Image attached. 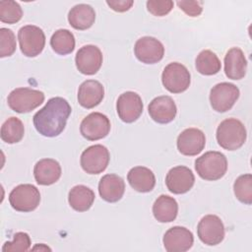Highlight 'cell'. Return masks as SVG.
Returning a JSON list of instances; mask_svg holds the SVG:
<instances>
[{
    "label": "cell",
    "mask_w": 252,
    "mask_h": 252,
    "mask_svg": "<svg viewBox=\"0 0 252 252\" xmlns=\"http://www.w3.org/2000/svg\"><path fill=\"white\" fill-rule=\"evenodd\" d=\"M71 110V106L65 98L52 97L33 115L34 128L44 137H56L65 129Z\"/></svg>",
    "instance_id": "cell-1"
},
{
    "label": "cell",
    "mask_w": 252,
    "mask_h": 252,
    "mask_svg": "<svg viewBox=\"0 0 252 252\" xmlns=\"http://www.w3.org/2000/svg\"><path fill=\"white\" fill-rule=\"evenodd\" d=\"M218 144L224 150L236 151L241 148L247 137L244 124L236 118H227L220 123L216 133Z\"/></svg>",
    "instance_id": "cell-2"
},
{
    "label": "cell",
    "mask_w": 252,
    "mask_h": 252,
    "mask_svg": "<svg viewBox=\"0 0 252 252\" xmlns=\"http://www.w3.org/2000/svg\"><path fill=\"white\" fill-rule=\"evenodd\" d=\"M195 169L204 180H219L227 170L226 157L220 152H207L195 160Z\"/></svg>",
    "instance_id": "cell-3"
},
{
    "label": "cell",
    "mask_w": 252,
    "mask_h": 252,
    "mask_svg": "<svg viewBox=\"0 0 252 252\" xmlns=\"http://www.w3.org/2000/svg\"><path fill=\"white\" fill-rule=\"evenodd\" d=\"M44 101V94L30 88H17L7 98L9 107L18 113H28L35 109Z\"/></svg>",
    "instance_id": "cell-4"
},
{
    "label": "cell",
    "mask_w": 252,
    "mask_h": 252,
    "mask_svg": "<svg viewBox=\"0 0 252 252\" xmlns=\"http://www.w3.org/2000/svg\"><path fill=\"white\" fill-rule=\"evenodd\" d=\"M161 82L169 93L180 94L189 88L191 76L184 65L178 62H171L163 69Z\"/></svg>",
    "instance_id": "cell-5"
},
{
    "label": "cell",
    "mask_w": 252,
    "mask_h": 252,
    "mask_svg": "<svg viewBox=\"0 0 252 252\" xmlns=\"http://www.w3.org/2000/svg\"><path fill=\"white\" fill-rule=\"evenodd\" d=\"M9 202L18 212H32L39 205L40 193L32 184H20L10 192Z\"/></svg>",
    "instance_id": "cell-6"
},
{
    "label": "cell",
    "mask_w": 252,
    "mask_h": 252,
    "mask_svg": "<svg viewBox=\"0 0 252 252\" xmlns=\"http://www.w3.org/2000/svg\"><path fill=\"white\" fill-rule=\"evenodd\" d=\"M18 39L21 51L27 57L39 55L45 45V34L43 31L33 25L22 27L18 32Z\"/></svg>",
    "instance_id": "cell-7"
},
{
    "label": "cell",
    "mask_w": 252,
    "mask_h": 252,
    "mask_svg": "<svg viewBox=\"0 0 252 252\" xmlns=\"http://www.w3.org/2000/svg\"><path fill=\"white\" fill-rule=\"evenodd\" d=\"M110 155L106 147L93 145L88 147L81 155V166L89 174H99L104 171L109 163Z\"/></svg>",
    "instance_id": "cell-8"
},
{
    "label": "cell",
    "mask_w": 252,
    "mask_h": 252,
    "mask_svg": "<svg viewBox=\"0 0 252 252\" xmlns=\"http://www.w3.org/2000/svg\"><path fill=\"white\" fill-rule=\"evenodd\" d=\"M239 94V89L234 84L222 82L212 88L210 102L217 112H226L232 108Z\"/></svg>",
    "instance_id": "cell-9"
},
{
    "label": "cell",
    "mask_w": 252,
    "mask_h": 252,
    "mask_svg": "<svg viewBox=\"0 0 252 252\" xmlns=\"http://www.w3.org/2000/svg\"><path fill=\"white\" fill-rule=\"evenodd\" d=\"M199 239L206 245L220 244L224 238V225L216 215H207L201 219L197 226Z\"/></svg>",
    "instance_id": "cell-10"
},
{
    "label": "cell",
    "mask_w": 252,
    "mask_h": 252,
    "mask_svg": "<svg viewBox=\"0 0 252 252\" xmlns=\"http://www.w3.org/2000/svg\"><path fill=\"white\" fill-rule=\"evenodd\" d=\"M110 121L108 117L100 112H92L81 122L80 132L89 141L100 140L108 135Z\"/></svg>",
    "instance_id": "cell-11"
},
{
    "label": "cell",
    "mask_w": 252,
    "mask_h": 252,
    "mask_svg": "<svg viewBox=\"0 0 252 252\" xmlns=\"http://www.w3.org/2000/svg\"><path fill=\"white\" fill-rule=\"evenodd\" d=\"M134 53L136 58L142 63L155 64L163 58L164 47L156 37L143 36L136 41Z\"/></svg>",
    "instance_id": "cell-12"
},
{
    "label": "cell",
    "mask_w": 252,
    "mask_h": 252,
    "mask_svg": "<svg viewBox=\"0 0 252 252\" xmlns=\"http://www.w3.org/2000/svg\"><path fill=\"white\" fill-rule=\"evenodd\" d=\"M144 104L141 96L134 92L121 94L116 102V110L119 118L125 123L136 121L142 114Z\"/></svg>",
    "instance_id": "cell-13"
},
{
    "label": "cell",
    "mask_w": 252,
    "mask_h": 252,
    "mask_svg": "<svg viewBox=\"0 0 252 252\" xmlns=\"http://www.w3.org/2000/svg\"><path fill=\"white\" fill-rule=\"evenodd\" d=\"M75 63L80 73L84 75H94L101 67L102 53L95 45H85L78 50Z\"/></svg>",
    "instance_id": "cell-14"
},
{
    "label": "cell",
    "mask_w": 252,
    "mask_h": 252,
    "mask_svg": "<svg viewBox=\"0 0 252 252\" xmlns=\"http://www.w3.org/2000/svg\"><path fill=\"white\" fill-rule=\"evenodd\" d=\"M176 145L180 154L188 157L197 156L205 148L206 137L198 128H187L178 135Z\"/></svg>",
    "instance_id": "cell-15"
},
{
    "label": "cell",
    "mask_w": 252,
    "mask_h": 252,
    "mask_svg": "<svg viewBox=\"0 0 252 252\" xmlns=\"http://www.w3.org/2000/svg\"><path fill=\"white\" fill-rule=\"evenodd\" d=\"M195 183V176L190 168L184 165L172 167L165 176V185L173 194L187 193Z\"/></svg>",
    "instance_id": "cell-16"
},
{
    "label": "cell",
    "mask_w": 252,
    "mask_h": 252,
    "mask_svg": "<svg viewBox=\"0 0 252 252\" xmlns=\"http://www.w3.org/2000/svg\"><path fill=\"white\" fill-rule=\"evenodd\" d=\"M163 246L167 252H185L194 242L193 233L184 226H173L163 235Z\"/></svg>",
    "instance_id": "cell-17"
},
{
    "label": "cell",
    "mask_w": 252,
    "mask_h": 252,
    "mask_svg": "<svg viewBox=\"0 0 252 252\" xmlns=\"http://www.w3.org/2000/svg\"><path fill=\"white\" fill-rule=\"evenodd\" d=\"M151 118L159 124L171 122L177 113V107L174 100L168 95L155 97L148 106Z\"/></svg>",
    "instance_id": "cell-18"
},
{
    "label": "cell",
    "mask_w": 252,
    "mask_h": 252,
    "mask_svg": "<svg viewBox=\"0 0 252 252\" xmlns=\"http://www.w3.org/2000/svg\"><path fill=\"white\" fill-rule=\"evenodd\" d=\"M103 96L104 88L98 81L87 80L79 87L78 101L84 108H94L102 101Z\"/></svg>",
    "instance_id": "cell-19"
},
{
    "label": "cell",
    "mask_w": 252,
    "mask_h": 252,
    "mask_svg": "<svg viewBox=\"0 0 252 252\" xmlns=\"http://www.w3.org/2000/svg\"><path fill=\"white\" fill-rule=\"evenodd\" d=\"M124 180L117 174H105L98 183V193L104 201L108 203L118 202L124 195Z\"/></svg>",
    "instance_id": "cell-20"
},
{
    "label": "cell",
    "mask_w": 252,
    "mask_h": 252,
    "mask_svg": "<svg viewBox=\"0 0 252 252\" xmlns=\"http://www.w3.org/2000/svg\"><path fill=\"white\" fill-rule=\"evenodd\" d=\"M61 172L59 162L53 158H42L33 167V175L36 183L44 186L54 184L58 181Z\"/></svg>",
    "instance_id": "cell-21"
},
{
    "label": "cell",
    "mask_w": 252,
    "mask_h": 252,
    "mask_svg": "<svg viewBox=\"0 0 252 252\" xmlns=\"http://www.w3.org/2000/svg\"><path fill=\"white\" fill-rule=\"evenodd\" d=\"M247 60L238 47L230 48L224 56V73L228 79L241 80L246 75Z\"/></svg>",
    "instance_id": "cell-22"
},
{
    "label": "cell",
    "mask_w": 252,
    "mask_h": 252,
    "mask_svg": "<svg viewBox=\"0 0 252 252\" xmlns=\"http://www.w3.org/2000/svg\"><path fill=\"white\" fill-rule=\"evenodd\" d=\"M127 180L130 186L141 193L151 192L156 185V176L154 172L145 166H135L127 174Z\"/></svg>",
    "instance_id": "cell-23"
},
{
    "label": "cell",
    "mask_w": 252,
    "mask_h": 252,
    "mask_svg": "<svg viewBox=\"0 0 252 252\" xmlns=\"http://www.w3.org/2000/svg\"><path fill=\"white\" fill-rule=\"evenodd\" d=\"M95 21V12L88 4L75 5L68 13V22L72 28L78 31L90 29Z\"/></svg>",
    "instance_id": "cell-24"
},
{
    "label": "cell",
    "mask_w": 252,
    "mask_h": 252,
    "mask_svg": "<svg viewBox=\"0 0 252 252\" xmlns=\"http://www.w3.org/2000/svg\"><path fill=\"white\" fill-rule=\"evenodd\" d=\"M153 214L159 222L173 221L178 214V204L173 197L160 195L153 205Z\"/></svg>",
    "instance_id": "cell-25"
},
{
    "label": "cell",
    "mask_w": 252,
    "mask_h": 252,
    "mask_svg": "<svg viewBox=\"0 0 252 252\" xmlns=\"http://www.w3.org/2000/svg\"><path fill=\"white\" fill-rule=\"evenodd\" d=\"M94 191L85 185L74 186L68 194V202L71 208L77 212H86L91 209L94 201Z\"/></svg>",
    "instance_id": "cell-26"
},
{
    "label": "cell",
    "mask_w": 252,
    "mask_h": 252,
    "mask_svg": "<svg viewBox=\"0 0 252 252\" xmlns=\"http://www.w3.org/2000/svg\"><path fill=\"white\" fill-rule=\"evenodd\" d=\"M195 66L197 71L205 76L216 75L220 71L221 64L219 57L209 49L202 50L196 57Z\"/></svg>",
    "instance_id": "cell-27"
},
{
    "label": "cell",
    "mask_w": 252,
    "mask_h": 252,
    "mask_svg": "<svg viewBox=\"0 0 252 252\" xmlns=\"http://www.w3.org/2000/svg\"><path fill=\"white\" fill-rule=\"evenodd\" d=\"M74 34L66 29L57 30L50 38V46L59 55H67L75 49Z\"/></svg>",
    "instance_id": "cell-28"
},
{
    "label": "cell",
    "mask_w": 252,
    "mask_h": 252,
    "mask_svg": "<svg viewBox=\"0 0 252 252\" xmlns=\"http://www.w3.org/2000/svg\"><path fill=\"white\" fill-rule=\"evenodd\" d=\"M25 134L23 122L17 117L8 118L1 126V139L7 144H16L20 142Z\"/></svg>",
    "instance_id": "cell-29"
},
{
    "label": "cell",
    "mask_w": 252,
    "mask_h": 252,
    "mask_svg": "<svg viewBox=\"0 0 252 252\" xmlns=\"http://www.w3.org/2000/svg\"><path fill=\"white\" fill-rule=\"evenodd\" d=\"M233 191L236 199L243 204H252V175L242 174L236 178L233 184Z\"/></svg>",
    "instance_id": "cell-30"
},
{
    "label": "cell",
    "mask_w": 252,
    "mask_h": 252,
    "mask_svg": "<svg viewBox=\"0 0 252 252\" xmlns=\"http://www.w3.org/2000/svg\"><path fill=\"white\" fill-rule=\"evenodd\" d=\"M23 17V10L19 3L13 0L0 1V21L6 24H16Z\"/></svg>",
    "instance_id": "cell-31"
},
{
    "label": "cell",
    "mask_w": 252,
    "mask_h": 252,
    "mask_svg": "<svg viewBox=\"0 0 252 252\" xmlns=\"http://www.w3.org/2000/svg\"><path fill=\"white\" fill-rule=\"evenodd\" d=\"M16 36L14 32L6 28L0 29V57H8L16 51Z\"/></svg>",
    "instance_id": "cell-32"
},
{
    "label": "cell",
    "mask_w": 252,
    "mask_h": 252,
    "mask_svg": "<svg viewBox=\"0 0 252 252\" xmlns=\"http://www.w3.org/2000/svg\"><path fill=\"white\" fill-rule=\"evenodd\" d=\"M31 247V238L26 232H17L14 234L13 241H7L2 247L3 252L28 251Z\"/></svg>",
    "instance_id": "cell-33"
},
{
    "label": "cell",
    "mask_w": 252,
    "mask_h": 252,
    "mask_svg": "<svg viewBox=\"0 0 252 252\" xmlns=\"http://www.w3.org/2000/svg\"><path fill=\"white\" fill-rule=\"evenodd\" d=\"M173 8V2L171 0H150L147 2L148 11L157 17H162L167 15Z\"/></svg>",
    "instance_id": "cell-34"
},
{
    "label": "cell",
    "mask_w": 252,
    "mask_h": 252,
    "mask_svg": "<svg viewBox=\"0 0 252 252\" xmlns=\"http://www.w3.org/2000/svg\"><path fill=\"white\" fill-rule=\"evenodd\" d=\"M176 4L190 17H198L203 11V4L201 1H177Z\"/></svg>",
    "instance_id": "cell-35"
},
{
    "label": "cell",
    "mask_w": 252,
    "mask_h": 252,
    "mask_svg": "<svg viewBox=\"0 0 252 252\" xmlns=\"http://www.w3.org/2000/svg\"><path fill=\"white\" fill-rule=\"evenodd\" d=\"M106 4L115 12H126L134 4L133 0H107Z\"/></svg>",
    "instance_id": "cell-36"
}]
</instances>
